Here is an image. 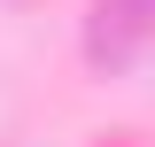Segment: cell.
Listing matches in <instances>:
<instances>
[{
    "mask_svg": "<svg viewBox=\"0 0 155 147\" xmlns=\"http://www.w3.org/2000/svg\"><path fill=\"white\" fill-rule=\"evenodd\" d=\"M155 39V0H101L93 8V62H132Z\"/></svg>",
    "mask_w": 155,
    "mask_h": 147,
    "instance_id": "cell-1",
    "label": "cell"
}]
</instances>
